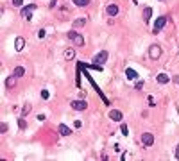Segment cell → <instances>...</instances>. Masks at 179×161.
I'll return each instance as SVG.
<instances>
[{"label": "cell", "mask_w": 179, "mask_h": 161, "mask_svg": "<svg viewBox=\"0 0 179 161\" xmlns=\"http://www.w3.org/2000/svg\"><path fill=\"white\" fill-rule=\"evenodd\" d=\"M68 38L74 41L75 47H82V45H84V36L79 34V32H75V30H70V32H68Z\"/></svg>", "instance_id": "cell-1"}, {"label": "cell", "mask_w": 179, "mask_h": 161, "mask_svg": "<svg viewBox=\"0 0 179 161\" xmlns=\"http://www.w3.org/2000/svg\"><path fill=\"white\" fill-rule=\"evenodd\" d=\"M169 22V16H160L158 20H156V23H154V27H152V32L154 34H158L163 27H165V23Z\"/></svg>", "instance_id": "cell-2"}, {"label": "cell", "mask_w": 179, "mask_h": 161, "mask_svg": "<svg viewBox=\"0 0 179 161\" xmlns=\"http://www.w3.org/2000/svg\"><path fill=\"white\" fill-rule=\"evenodd\" d=\"M160 56H161V47H160V45H156V43H154V45H151V47H149V57L156 61V59H160Z\"/></svg>", "instance_id": "cell-3"}, {"label": "cell", "mask_w": 179, "mask_h": 161, "mask_svg": "<svg viewBox=\"0 0 179 161\" xmlns=\"http://www.w3.org/2000/svg\"><path fill=\"white\" fill-rule=\"evenodd\" d=\"M34 9H36V4H29V7H23V9H22V18H23V20H30Z\"/></svg>", "instance_id": "cell-4"}, {"label": "cell", "mask_w": 179, "mask_h": 161, "mask_svg": "<svg viewBox=\"0 0 179 161\" xmlns=\"http://www.w3.org/2000/svg\"><path fill=\"white\" fill-rule=\"evenodd\" d=\"M70 106H72V109H75V111H84V109L88 108L86 100H82V99H81V100H72Z\"/></svg>", "instance_id": "cell-5"}, {"label": "cell", "mask_w": 179, "mask_h": 161, "mask_svg": "<svg viewBox=\"0 0 179 161\" xmlns=\"http://www.w3.org/2000/svg\"><path fill=\"white\" fill-rule=\"evenodd\" d=\"M142 143H143V147H151L154 143V134L152 133H143L142 134Z\"/></svg>", "instance_id": "cell-6"}, {"label": "cell", "mask_w": 179, "mask_h": 161, "mask_svg": "<svg viewBox=\"0 0 179 161\" xmlns=\"http://www.w3.org/2000/svg\"><path fill=\"white\" fill-rule=\"evenodd\" d=\"M106 61H108V52H106V50L99 52V54L93 57V63H95V65H102V63H106Z\"/></svg>", "instance_id": "cell-7"}, {"label": "cell", "mask_w": 179, "mask_h": 161, "mask_svg": "<svg viewBox=\"0 0 179 161\" xmlns=\"http://www.w3.org/2000/svg\"><path fill=\"white\" fill-rule=\"evenodd\" d=\"M106 13H108L109 16H113V18H115V16L120 13V9H118V5H117V4H109V5L106 7Z\"/></svg>", "instance_id": "cell-8"}, {"label": "cell", "mask_w": 179, "mask_h": 161, "mask_svg": "<svg viewBox=\"0 0 179 161\" xmlns=\"http://www.w3.org/2000/svg\"><path fill=\"white\" fill-rule=\"evenodd\" d=\"M109 118L115 120V122H120V120L124 118V115H122V111H118V109H111V111H109Z\"/></svg>", "instance_id": "cell-9"}, {"label": "cell", "mask_w": 179, "mask_h": 161, "mask_svg": "<svg viewBox=\"0 0 179 161\" xmlns=\"http://www.w3.org/2000/svg\"><path fill=\"white\" fill-rule=\"evenodd\" d=\"M57 131H59L61 136H70V134H72V129H70L68 125H65V124H59V125H57Z\"/></svg>", "instance_id": "cell-10"}, {"label": "cell", "mask_w": 179, "mask_h": 161, "mask_svg": "<svg viewBox=\"0 0 179 161\" xmlns=\"http://www.w3.org/2000/svg\"><path fill=\"white\" fill-rule=\"evenodd\" d=\"M14 48H16V50H18V52H22V50H23V48H25V39H23V38H20V36H18V38H16V39H14Z\"/></svg>", "instance_id": "cell-11"}, {"label": "cell", "mask_w": 179, "mask_h": 161, "mask_svg": "<svg viewBox=\"0 0 179 161\" xmlns=\"http://www.w3.org/2000/svg\"><path fill=\"white\" fill-rule=\"evenodd\" d=\"M126 77H127L129 81H134V79H138V73H136V70H133V68H126Z\"/></svg>", "instance_id": "cell-12"}, {"label": "cell", "mask_w": 179, "mask_h": 161, "mask_svg": "<svg viewBox=\"0 0 179 161\" xmlns=\"http://www.w3.org/2000/svg\"><path fill=\"white\" fill-rule=\"evenodd\" d=\"M156 81H158L160 84H169V82H170V77H169L167 73H158Z\"/></svg>", "instance_id": "cell-13"}, {"label": "cell", "mask_w": 179, "mask_h": 161, "mask_svg": "<svg viewBox=\"0 0 179 161\" xmlns=\"http://www.w3.org/2000/svg\"><path fill=\"white\" fill-rule=\"evenodd\" d=\"M63 57H65L66 61H72V59L75 57V50H74V48H66L65 54H63Z\"/></svg>", "instance_id": "cell-14"}, {"label": "cell", "mask_w": 179, "mask_h": 161, "mask_svg": "<svg viewBox=\"0 0 179 161\" xmlns=\"http://www.w3.org/2000/svg\"><path fill=\"white\" fill-rule=\"evenodd\" d=\"M13 75H14V77H23V75H25V68H23V66H16V68L13 70Z\"/></svg>", "instance_id": "cell-15"}, {"label": "cell", "mask_w": 179, "mask_h": 161, "mask_svg": "<svg viewBox=\"0 0 179 161\" xmlns=\"http://www.w3.org/2000/svg\"><path fill=\"white\" fill-rule=\"evenodd\" d=\"M142 16H143V22H149V20H151V16H152V9H151V7H145Z\"/></svg>", "instance_id": "cell-16"}, {"label": "cell", "mask_w": 179, "mask_h": 161, "mask_svg": "<svg viewBox=\"0 0 179 161\" xmlns=\"http://www.w3.org/2000/svg\"><path fill=\"white\" fill-rule=\"evenodd\" d=\"M16 79H18V77H14V75L7 77V79H5V86H7V88H13V86H16Z\"/></svg>", "instance_id": "cell-17"}, {"label": "cell", "mask_w": 179, "mask_h": 161, "mask_svg": "<svg viewBox=\"0 0 179 161\" xmlns=\"http://www.w3.org/2000/svg\"><path fill=\"white\" fill-rule=\"evenodd\" d=\"M74 5H77V7H86V5H90V0H74Z\"/></svg>", "instance_id": "cell-18"}, {"label": "cell", "mask_w": 179, "mask_h": 161, "mask_svg": "<svg viewBox=\"0 0 179 161\" xmlns=\"http://www.w3.org/2000/svg\"><path fill=\"white\" fill-rule=\"evenodd\" d=\"M30 111H32V106H30V104H25V106L22 108V116H25V115H29Z\"/></svg>", "instance_id": "cell-19"}, {"label": "cell", "mask_w": 179, "mask_h": 161, "mask_svg": "<svg viewBox=\"0 0 179 161\" xmlns=\"http://www.w3.org/2000/svg\"><path fill=\"white\" fill-rule=\"evenodd\" d=\"M82 25H86V18H77L74 22V27H82Z\"/></svg>", "instance_id": "cell-20"}, {"label": "cell", "mask_w": 179, "mask_h": 161, "mask_svg": "<svg viewBox=\"0 0 179 161\" xmlns=\"http://www.w3.org/2000/svg\"><path fill=\"white\" fill-rule=\"evenodd\" d=\"M120 131H122V134H124V136H127V134H129V127H127L126 124H122V125H120Z\"/></svg>", "instance_id": "cell-21"}, {"label": "cell", "mask_w": 179, "mask_h": 161, "mask_svg": "<svg viewBox=\"0 0 179 161\" xmlns=\"http://www.w3.org/2000/svg\"><path fill=\"white\" fill-rule=\"evenodd\" d=\"M18 125H20V129H25V127H27V122L23 120V116H22V118L18 120Z\"/></svg>", "instance_id": "cell-22"}, {"label": "cell", "mask_w": 179, "mask_h": 161, "mask_svg": "<svg viewBox=\"0 0 179 161\" xmlns=\"http://www.w3.org/2000/svg\"><path fill=\"white\" fill-rule=\"evenodd\" d=\"M48 97H50V95H48V91H47V90H43V91H41V99H43V100H47Z\"/></svg>", "instance_id": "cell-23"}, {"label": "cell", "mask_w": 179, "mask_h": 161, "mask_svg": "<svg viewBox=\"0 0 179 161\" xmlns=\"http://www.w3.org/2000/svg\"><path fill=\"white\" fill-rule=\"evenodd\" d=\"M38 36L43 39V38H45V29H39V30H38Z\"/></svg>", "instance_id": "cell-24"}, {"label": "cell", "mask_w": 179, "mask_h": 161, "mask_svg": "<svg viewBox=\"0 0 179 161\" xmlns=\"http://www.w3.org/2000/svg\"><path fill=\"white\" fill-rule=\"evenodd\" d=\"M134 88H136V90H142V88H143V81H138V82H136V86H134Z\"/></svg>", "instance_id": "cell-25"}, {"label": "cell", "mask_w": 179, "mask_h": 161, "mask_svg": "<svg viewBox=\"0 0 179 161\" xmlns=\"http://www.w3.org/2000/svg\"><path fill=\"white\" fill-rule=\"evenodd\" d=\"M0 133H7V124H2V125H0Z\"/></svg>", "instance_id": "cell-26"}, {"label": "cell", "mask_w": 179, "mask_h": 161, "mask_svg": "<svg viewBox=\"0 0 179 161\" xmlns=\"http://www.w3.org/2000/svg\"><path fill=\"white\" fill-rule=\"evenodd\" d=\"M22 4H23L22 0H13V5H22Z\"/></svg>", "instance_id": "cell-27"}, {"label": "cell", "mask_w": 179, "mask_h": 161, "mask_svg": "<svg viewBox=\"0 0 179 161\" xmlns=\"http://www.w3.org/2000/svg\"><path fill=\"white\" fill-rule=\"evenodd\" d=\"M176 160H179V143H178V147H176Z\"/></svg>", "instance_id": "cell-28"}, {"label": "cell", "mask_w": 179, "mask_h": 161, "mask_svg": "<svg viewBox=\"0 0 179 161\" xmlns=\"http://www.w3.org/2000/svg\"><path fill=\"white\" fill-rule=\"evenodd\" d=\"M172 81H174V82H179V75H174V77H172Z\"/></svg>", "instance_id": "cell-29"}]
</instances>
